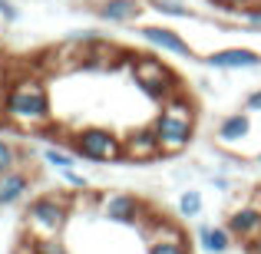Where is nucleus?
I'll return each mask as SVG.
<instances>
[{
  "label": "nucleus",
  "instance_id": "obj_1",
  "mask_svg": "<svg viewBox=\"0 0 261 254\" xmlns=\"http://www.w3.org/2000/svg\"><path fill=\"white\" fill-rule=\"evenodd\" d=\"M0 116L17 129H43L53 122V102L43 79L17 76L0 89Z\"/></svg>",
  "mask_w": 261,
  "mask_h": 254
},
{
  "label": "nucleus",
  "instance_id": "obj_2",
  "mask_svg": "<svg viewBox=\"0 0 261 254\" xmlns=\"http://www.w3.org/2000/svg\"><path fill=\"white\" fill-rule=\"evenodd\" d=\"M129 76L149 99H159V102H166L169 96H175L182 89L172 66L162 63L159 57H149V53H129Z\"/></svg>",
  "mask_w": 261,
  "mask_h": 254
},
{
  "label": "nucleus",
  "instance_id": "obj_3",
  "mask_svg": "<svg viewBox=\"0 0 261 254\" xmlns=\"http://www.w3.org/2000/svg\"><path fill=\"white\" fill-rule=\"evenodd\" d=\"M66 221H70V202L63 195H37L23 215V224L33 238H60Z\"/></svg>",
  "mask_w": 261,
  "mask_h": 254
},
{
  "label": "nucleus",
  "instance_id": "obj_4",
  "mask_svg": "<svg viewBox=\"0 0 261 254\" xmlns=\"http://www.w3.org/2000/svg\"><path fill=\"white\" fill-rule=\"evenodd\" d=\"M70 146H73V152L86 162H99V165L122 162V139L116 132H109V129H99V126L76 129Z\"/></svg>",
  "mask_w": 261,
  "mask_h": 254
},
{
  "label": "nucleus",
  "instance_id": "obj_5",
  "mask_svg": "<svg viewBox=\"0 0 261 254\" xmlns=\"http://www.w3.org/2000/svg\"><path fill=\"white\" fill-rule=\"evenodd\" d=\"M152 129L162 142V155H178L192 146V135H195V122H185V119H175V116L162 112L152 119Z\"/></svg>",
  "mask_w": 261,
  "mask_h": 254
},
{
  "label": "nucleus",
  "instance_id": "obj_6",
  "mask_svg": "<svg viewBox=\"0 0 261 254\" xmlns=\"http://www.w3.org/2000/svg\"><path fill=\"white\" fill-rule=\"evenodd\" d=\"M146 211V202L133 191H113L102 198V218L113 224H142Z\"/></svg>",
  "mask_w": 261,
  "mask_h": 254
},
{
  "label": "nucleus",
  "instance_id": "obj_7",
  "mask_svg": "<svg viewBox=\"0 0 261 254\" xmlns=\"http://www.w3.org/2000/svg\"><path fill=\"white\" fill-rule=\"evenodd\" d=\"M155 159H162V142H159V135H155L152 126L133 129V132L122 139V162L142 165V162H155Z\"/></svg>",
  "mask_w": 261,
  "mask_h": 254
},
{
  "label": "nucleus",
  "instance_id": "obj_8",
  "mask_svg": "<svg viewBox=\"0 0 261 254\" xmlns=\"http://www.w3.org/2000/svg\"><path fill=\"white\" fill-rule=\"evenodd\" d=\"M136 33H139L149 46H155V50H162V53H172V57H182V60H195L192 43L182 33H175L172 26H139Z\"/></svg>",
  "mask_w": 261,
  "mask_h": 254
},
{
  "label": "nucleus",
  "instance_id": "obj_9",
  "mask_svg": "<svg viewBox=\"0 0 261 254\" xmlns=\"http://www.w3.org/2000/svg\"><path fill=\"white\" fill-rule=\"evenodd\" d=\"M205 66H212V70H258L261 53L248 50V46H225V50L208 53Z\"/></svg>",
  "mask_w": 261,
  "mask_h": 254
},
{
  "label": "nucleus",
  "instance_id": "obj_10",
  "mask_svg": "<svg viewBox=\"0 0 261 254\" xmlns=\"http://www.w3.org/2000/svg\"><path fill=\"white\" fill-rule=\"evenodd\" d=\"M146 0H99V4L93 7L96 17L106 20V23H136V20L142 17V10H146Z\"/></svg>",
  "mask_w": 261,
  "mask_h": 254
},
{
  "label": "nucleus",
  "instance_id": "obj_11",
  "mask_svg": "<svg viewBox=\"0 0 261 254\" xmlns=\"http://www.w3.org/2000/svg\"><path fill=\"white\" fill-rule=\"evenodd\" d=\"M195 241H198V248H202L205 254H228L231 248H235L238 238L231 235L228 224H208V221H202L195 228Z\"/></svg>",
  "mask_w": 261,
  "mask_h": 254
},
{
  "label": "nucleus",
  "instance_id": "obj_12",
  "mask_svg": "<svg viewBox=\"0 0 261 254\" xmlns=\"http://www.w3.org/2000/svg\"><path fill=\"white\" fill-rule=\"evenodd\" d=\"M225 224L231 228V235L238 241H245V244L255 241V238H261V205H242V208H235Z\"/></svg>",
  "mask_w": 261,
  "mask_h": 254
},
{
  "label": "nucleus",
  "instance_id": "obj_13",
  "mask_svg": "<svg viewBox=\"0 0 261 254\" xmlns=\"http://www.w3.org/2000/svg\"><path fill=\"white\" fill-rule=\"evenodd\" d=\"M30 172L23 168H10L0 175V208H13V205H20L27 195H30Z\"/></svg>",
  "mask_w": 261,
  "mask_h": 254
},
{
  "label": "nucleus",
  "instance_id": "obj_14",
  "mask_svg": "<svg viewBox=\"0 0 261 254\" xmlns=\"http://www.w3.org/2000/svg\"><path fill=\"white\" fill-rule=\"evenodd\" d=\"M251 135V112L248 109H238L218 119V142L222 146H238Z\"/></svg>",
  "mask_w": 261,
  "mask_h": 254
},
{
  "label": "nucleus",
  "instance_id": "obj_15",
  "mask_svg": "<svg viewBox=\"0 0 261 254\" xmlns=\"http://www.w3.org/2000/svg\"><path fill=\"white\" fill-rule=\"evenodd\" d=\"M20 254H70L66 251V244L60 241V238H27L23 248H20Z\"/></svg>",
  "mask_w": 261,
  "mask_h": 254
},
{
  "label": "nucleus",
  "instance_id": "obj_16",
  "mask_svg": "<svg viewBox=\"0 0 261 254\" xmlns=\"http://www.w3.org/2000/svg\"><path fill=\"white\" fill-rule=\"evenodd\" d=\"M43 162L50 168H57V172H66V168L80 165V155L76 152H63V149H57V146H46L43 149Z\"/></svg>",
  "mask_w": 261,
  "mask_h": 254
},
{
  "label": "nucleus",
  "instance_id": "obj_17",
  "mask_svg": "<svg viewBox=\"0 0 261 254\" xmlns=\"http://www.w3.org/2000/svg\"><path fill=\"white\" fill-rule=\"evenodd\" d=\"M146 4L152 7L155 13H162V17H178V20L195 17V10H192L189 4H182V0H146Z\"/></svg>",
  "mask_w": 261,
  "mask_h": 254
},
{
  "label": "nucleus",
  "instance_id": "obj_18",
  "mask_svg": "<svg viewBox=\"0 0 261 254\" xmlns=\"http://www.w3.org/2000/svg\"><path fill=\"white\" fill-rule=\"evenodd\" d=\"M202 208H205L202 191H195V188L178 191V215H182V218H198V215H202Z\"/></svg>",
  "mask_w": 261,
  "mask_h": 254
},
{
  "label": "nucleus",
  "instance_id": "obj_19",
  "mask_svg": "<svg viewBox=\"0 0 261 254\" xmlns=\"http://www.w3.org/2000/svg\"><path fill=\"white\" fill-rule=\"evenodd\" d=\"M146 254H192L185 238H159V241H146Z\"/></svg>",
  "mask_w": 261,
  "mask_h": 254
},
{
  "label": "nucleus",
  "instance_id": "obj_20",
  "mask_svg": "<svg viewBox=\"0 0 261 254\" xmlns=\"http://www.w3.org/2000/svg\"><path fill=\"white\" fill-rule=\"evenodd\" d=\"M20 162H23V149L13 146L10 139H0V175L10 168H20Z\"/></svg>",
  "mask_w": 261,
  "mask_h": 254
},
{
  "label": "nucleus",
  "instance_id": "obj_21",
  "mask_svg": "<svg viewBox=\"0 0 261 254\" xmlns=\"http://www.w3.org/2000/svg\"><path fill=\"white\" fill-rule=\"evenodd\" d=\"M215 10H225V13H238V17H245V13L251 10V7H258L261 0H208Z\"/></svg>",
  "mask_w": 261,
  "mask_h": 254
},
{
  "label": "nucleus",
  "instance_id": "obj_22",
  "mask_svg": "<svg viewBox=\"0 0 261 254\" xmlns=\"http://www.w3.org/2000/svg\"><path fill=\"white\" fill-rule=\"evenodd\" d=\"M60 175L66 178V185H73V188H80V191H86V188H89V178H86L80 168H66V172H60Z\"/></svg>",
  "mask_w": 261,
  "mask_h": 254
},
{
  "label": "nucleus",
  "instance_id": "obj_23",
  "mask_svg": "<svg viewBox=\"0 0 261 254\" xmlns=\"http://www.w3.org/2000/svg\"><path fill=\"white\" fill-rule=\"evenodd\" d=\"M0 17H4L7 23H17V20H20L17 4H13V0H0Z\"/></svg>",
  "mask_w": 261,
  "mask_h": 254
},
{
  "label": "nucleus",
  "instance_id": "obj_24",
  "mask_svg": "<svg viewBox=\"0 0 261 254\" xmlns=\"http://www.w3.org/2000/svg\"><path fill=\"white\" fill-rule=\"evenodd\" d=\"M242 109H248V112H261V89H251V93L245 96V106Z\"/></svg>",
  "mask_w": 261,
  "mask_h": 254
},
{
  "label": "nucleus",
  "instance_id": "obj_25",
  "mask_svg": "<svg viewBox=\"0 0 261 254\" xmlns=\"http://www.w3.org/2000/svg\"><path fill=\"white\" fill-rule=\"evenodd\" d=\"M208 182L215 185V188H222V191H228V185H231V182H228L225 175H208Z\"/></svg>",
  "mask_w": 261,
  "mask_h": 254
},
{
  "label": "nucleus",
  "instance_id": "obj_26",
  "mask_svg": "<svg viewBox=\"0 0 261 254\" xmlns=\"http://www.w3.org/2000/svg\"><path fill=\"white\" fill-rule=\"evenodd\" d=\"M245 251H248V254H261V238H255V241H248V244H245Z\"/></svg>",
  "mask_w": 261,
  "mask_h": 254
},
{
  "label": "nucleus",
  "instance_id": "obj_27",
  "mask_svg": "<svg viewBox=\"0 0 261 254\" xmlns=\"http://www.w3.org/2000/svg\"><path fill=\"white\" fill-rule=\"evenodd\" d=\"M255 162H258V165H261V152H258V159H255Z\"/></svg>",
  "mask_w": 261,
  "mask_h": 254
}]
</instances>
